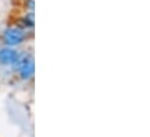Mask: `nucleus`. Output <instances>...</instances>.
<instances>
[{"label":"nucleus","instance_id":"nucleus-4","mask_svg":"<svg viewBox=\"0 0 150 137\" xmlns=\"http://www.w3.org/2000/svg\"><path fill=\"white\" fill-rule=\"evenodd\" d=\"M19 74H20V77H21L23 80L30 79V78L33 77V74H34V62L29 63V64L26 65L25 68H20V70H19Z\"/></svg>","mask_w":150,"mask_h":137},{"label":"nucleus","instance_id":"nucleus-1","mask_svg":"<svg viewBox=\"0 0 150 137\" xmlns=\"http://www.w3.org/2000/svg\"><path fill=\"white\" fill-rule=\"evenodd\" d=\"M2 40L5 44L14 47L25 41V33L19 28H7L2 34Z\"/></svg>","mask_w":150,"mask_h":137},{"label":"nucleus","instance_id":"nucleus-3","mask_svg":"<svg viewBox=\"0 0 150 137\" xmlns=\"http://www.w3.org/2000/svg\"><path fill=\"white\" fill-rule=\"evenodd\" d=\"M32 62H33V59H32L30 55H28V54H22V55H19L18 61L14 63L15 70H16V71H19L20 68H25L26 65H28V64H29V63H32Z\"/></svg>","mask_w":150,"mask_h":137},{"label":"nucleus","instance_id":"nucleus-2","mask_svg":"<svg viewBox=\"0 0 150 137\" xmlns=\"http://www.w3.org/2000/svg\"><path fill=\"white\" fill-rule=\"evenodd\" d=\"M19 52L11 48L0 49V64L4 65H14L19 58Z\"/></svg>","mask_w":150,"mask_h":137}]
</instances>
